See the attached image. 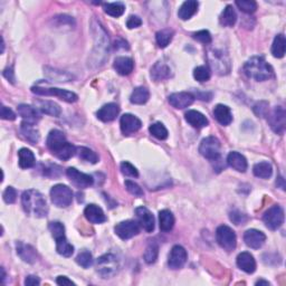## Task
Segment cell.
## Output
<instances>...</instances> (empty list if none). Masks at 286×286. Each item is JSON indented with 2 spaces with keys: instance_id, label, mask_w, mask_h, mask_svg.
Masks as SVG:
<instances>
[{
  "instance_id": "1",
  "label": "cell",
  "mask_w": 286,
  "mask_h": 286,
  "mask_svg": "<svg viewBox=\"0 0 286 286\" xmlns=\"http://www.w3.org/2000/svg\"><path fill=\"white\" fill-rule=\"evenodd\" d=\"M47 148L58 159L66 161L76 154L77 148L66 140L64 133L59 130H51L46 140Z\"/></svg>"
},
{
  "instance_id": "2",
  "label": "cell",
  "mask_w": 286,
  "mask_h": 286,
  "mask_svg": "<svg viewBox=\"0 0 286 286\" xmlns=\"http://www.w3.org/2000/svg\"><path fill=\"white\" fill-rule=\"evenodd\" d=\"M21 205L26 213L36 218H44L48 214L45 197L34 189H29L24 192L21 196Z\"/></svg>"
},
{
  "instance_id": "3",
  "label": "cell",
  "mask_w": 286,
  "mask_h": 286,
  "mask_svg": "<svg viewBox=\"0 0 286 286\" xmlns=\"http://www.w3.org/2000/svg\"><path fill=\"white\" fill-rule=\"evenodd\" d=\"M244 73L247 77L258 82L272 79L274 69L263 56H252L245 63Z\"/></svg>"
},
{
  "instance_id": "4",
  "label": "cell",
  "mask_w": 286,
  "mask_h": 286,
  "mask_svg": "<svg viewBox=\"0 0 286 286\" xmlns=\"http://www.w3.org/2000/svg\"><path fill=\"white\" fill-rule=\"evenodd\" d=\"M208 61L215 72L219 75L228 74L230 70V59L227 54L220 50H211L208 54Z\"/></svg>"
},
{
  "instance_id": "5",
  "label": "cell",
  "mask_w": 286,
  "mask_h": 286,
  "mask_svg": "<svg viewBox=\"0 0 286 286\" xmlns=\"http://www.w3.org/2000/svg\"><path fill=\"white\" fill-rule=\"evenodd\" d=\"M220 141L216 136H208L200 143L199 152L203 158L216 162L220 159Z\"/></svg>"
},
{
  "instance_id": "6",
  "label": "cell",
  "mask_w": 286,
  "mask_h": 286,
  "mask_svg": "<svg viewBox=\"0 0 286 286\" xmlns=\"http://www.w3.org/2000/svg\"><path fill=\"white\" fill-rule=\"evenodd\" d=\"M32 92L37 95H44V96H56L62 101L67 102V103H74L79 100V96H77L75 93L62 90V88H56V87H43L39 86V85H36V86L32 87Z\"/></svg>"
},
{
  "instance_id": "7",
  "label": "cell",
  "mask_w": 286,
  "mask_h": 286,
  "mask_svg": "<svg viewBox=\"0 0 286 286\" xmlns=\"http://www.w3.org/2000/svg\"><path fill=\"white\" fill-rule=\"evenodd\" d=\"M50 199L59 208L68 207L73 202V192L65 185H56L50 189Z\"/></svg>"
},
{
  "instance_id": "8",
  "label": "cell",
  "mask_w": 286,
  "mask_h": 286,
  "mask_svg": "<svg viewBox=\"0 0 286 286\" xmlns=\"http://www.w3.org/2000/svg\"><path fill=\"white\" fill-rule=\"evenodd\" d=\"M216 239L219 246L227 252H233L236 248L237 237L234 230L226 225L219 226L216 230Z\"/></svg>"
},
{
  "instance_id": "9",
  "label": "cell",
  "mask_w": 286,
  "mask_h": 286,
  "mask_svg": "<svg viewBox=\"0 0 286 286\" xmlns=\"http://www.w3.org/2000/svg\"><path fill=\"white\" fill-rule=\"evenodd\" d=\"M263 221L266 227L270 230H276L284 222V210L278 205H274L264 214Z\"/></svg>"
},
{
  "instance_id": "10",
  "label": "cell",
  "mask_w": 286,
  "mask_h": 286,
  "mask_svg": "<svg viewBox=\"0 0 286 286\" xmlns=\"http://www.w3.org/2000/svg\"><path fill=\"white\" fill-rule=\"evenodd\" d=\"M118 267L117 257L112 254L103 255L98 259V272L104 278L113 276L117 273Z\"/></svg>"
},
{
  "instance_id": "11",
  "label": "cell",
  "mask_w": 286,
  "mask_h": 286,
  "mask_svg": "<svg viewBox=\"0 0 286 286\" xmlns=\"http://www.w3.org/2000/svg\"><path fill=\"white\" fill-rule=\"evenodd\" d=\"M114 232L121 239H130L140 233V226L135 220H125L114 227Z\"/></svg>"
},
{
  "instance_id": "12",
  "label": "cell",
  "mask_w": 286,
  "mask_h": 286,
  "mask_svg": "<svg viewBox=\"0 0 286 286\" xmlns=\"http://www.w3.org/2000/svg\"><path fill=\"white\" fill-rule=\"evenodd\" d=\"M66 176L68 177L70 183L77 188L86 189L93 185V178L90 174L81 172L75 168H68L66 170Z\"/></svg>"
},
{
  "instance_id": "13",
  "label": "cell",
  "mask_w": 286,
  "mask_h": 286,
  "mask_svg": "<svg viewBox=\"0 0 286 286\" xmlns=\"http://www.w3.org/2000/svg\"><path fill=\"white\" fill-rule=\"evenodd\" d=\"M187 251L183 246H180V245H176V246L172 247V250L169 254L168 265L171 269H183L185 262H187Z\"/></svg>"
},
{
  "instance_id": "14",
  "label": "cell",
  "mask_w": 286,
  "mask_h": 286,
  "mask_svg": "<svg viewBox=\"0 0 286 286\" xmlns=\"http://www.w3.org/2000/svg\"><path fill=\"white\" fill-rule=\"evenodd\" d=\"M270 128L277 135H283L286 125V114L285 110L282 106H276L269 117Z\"/></svg>"
},
{
  "instance_id": "15",
  "label": "cell",
  "mask_w": 286,
  "mask_h": 286,
  "mask_svg": "<svg viewBox=\"0 0 286 286\" xmlns=\"http://www.w3.org/2000/svg\"><path fill=\"white\" fill-rule=\"evenodd\" d=\"M120 126L121 131L124 135H131L133 133L139 131L141 126H142V122H141L140 118H137L135 115L128 113L121 117Z\"/></svg>"
},
{
  "instance_id": "16",
  "label": "cell",
  "mask_w": 286,
  "mask_h": 286,
  "mask_svg": "<svg viewBox=\"0 0 286 286\" xmlns=\"http://www.w3.org/2000/svg\"><path fill=\"white\" fill-rule=\"evenodd\" d=\"M135 215L137 218V221L141 227L146 232L151 233L154 229V217L151 211L146 207H139L135 209Z\"/></svg>"
},
{
  "instance_id": "17",
  "label": "cell",
  "mask_w": 286,
  "mask_h": 286,
  "mask_svg": "<svg viewBox=\"0 0 286 286\" xmlns=\"http://www.w3.org/2000/svg\"><path fill=\"white\" fill-rule=\"evenodd\" d=\"M244 241L248 247L252 250H258L265 244L266 236L263 232H259L257 229H248L244 234Z\"/></svg>"
},
{
  "instance_id": "18",
  "label": "cell",
  "mask_w": 286,
  "mask_h": 286,
  "mask_svg": "<svg viewBox=\"0 0 286 286\" xmlns=\"http://www.w3.org/2000/svg\"><path fill=\"white\" fill-rule=\"evenodd\" d=\"M195 101V96L191 93L188 92H179L173 93L169 96V103L171 104L176 109H185V107L190 106Z\"/></svg>"
},
{
  "instance_id": "19",
  "label": "cell",
  "mask_w": 286,
  "mask_h": 286,
  "mask_svg": "<svg viewBox=\"0 0 286 286\" xmlns=\"http://www.w3.org/2000/svg\"><path fill=\"white\" fill-rule=\"evenodd\" d=\"M16 248L17 254L19 255V257L26 263L34 264L37 261V258H38L36 250L33 246H31V245L24 244L23 241H17Z\"/></svg>"
},
{
  "instance_id": "20",
  "label": "cell",
  "mask_w": 286,
  "mask_h": 286,
  "mask_svg": "<svg viewBox=\"0 0 286 286\" xmlns=\"http://www.w3.org/2000/svg\"><path fill=\"white\" fill-rule=\"evenodd\" d=\"M84 215L85 218L92 224H103V222L106 221V216L102 210V208L94 205V203L86 206V208L84 209Z\"/></svg>"
},
{
  "instance_id": "21",
  "label": "cell",
  "mask_w": 286,
  "mask_h": 286,
  "mask_svg": "<svg viewBox=\"0 0 286 286\" xmlns=\"http://www.w3.org/2000/svg\"><path fill=\"white\" fill-rule=\"evenodd\" d=\"M237 266L247 274H252L256 270V261L251 252H244L237 256Z\"/></svg>"
},
{
  "instance_id": "22",
  "label": "cell",
  "mask_w": 286,
  "mask_h": 286,
  "mask_svg": "<svg viewBox=\"0 0 286 286\" xmlns=\"http://www.w3.org/2000/svg\"><path fill=\"white\" fill-rule=\"evenodd\" d=\"M118 113H120V107H118V104L109 103L102 106L101 109L98 111L96 115H98L99 120H101L103 122H111L117 118Z\"/></svg>"
},
{
  "instance_id": "23",
  "label": "cell",
  "mask_w": 286,
  "mask_h": 286,
  "mask_svg": "<svg viewBox=\"0 0 286 286\" xmlns=\"http://www.w3.org/2000/svg\"><path fill=\"white\" fill-rule=\"evenodd\" d=\"M113 67L115 70H117L118 74H120V75L122 76H126L133 72V68H135V62H133V59L130 57H124V56L117 57L114 61Z\"/></svg>"
},
{
  "instance_id": "24",
  "label": "cell",
  "mask_w": 286,
  "mask_h": 286,
  "mask_svg": "<svg viewBox=\"0 0 286 286\" xmlns=\"http://www.w3.org/2000/svg\"><path fill=\"white\" fill-rule=\"evenodd\" d=\"M185 118L189 124L194 126V128L196 129L205 128V126L209 124V121H208V118L205 117V115L195 110L188 111V112L185 114Z\"/></svg>"
},
{
  "instance_id": "25",
  "label": "cell",
  "mask_w": 286,
  "mask_h": 286,
  "mask_svg": "<svg viewBox=\"0 0 286 286\" xmlns=\"http://www.w3.org/2000/svg\"><path fill=\"white\" fill-rule=\"evenodd\" d=\"M227 163L229 167H232L234 170L238 172H245L247 170V160L243 154L238 153V152H230L227 157Z\"/></svg>"
},
{
  "instance_id": "26",
  "label": "cell",
  "mask_w": 286,
  "mask_h": 286,
  "mask_svg": "<svg viewBox=\"0 0 286 286\" xmlns=\"http://www.w3.org/2000/svg\"><path fill=\"white\" fill-rule=\"evenodd\" d=\"M214 117L221 125H229L233 122V114L227 105L218 104L214 109Z\"/></svg>"
},
{
  "instance_id": "27",
  "label": "cell",
  "mask_w": 286,
  "mask_h": 286,
  "mask_svg": "<svg viewBox=\"0 0 286 286\" xmlns=\"http://www.w3.org/2000/svg\"><path fill=\"white\" fill-rule=\"evenodd\" d=\"M171 76V69L165 62H158L151 68V77L155 82H160L169 79Z\"/></svg>"
},
{
  "instance_id": "28",
  "label": "cell",
  "mask_w": 286,
  "mask_h": 286,
  "mask_svg": "<svg viewBox=\"0 0 286 286\" xmlns=\"http://www.w3.org/2000/svg\"><path fill=\"white\" fill-rule=\"evenodd\" d=\"M17 111H18V114L24 118V121L28 122V123L35 124L36 122H38L40 118L39 114L38 112H37L35 107L27 105V104H20V105H18Z\"/></svg>"
},
{
  "instance_id": "29",
  "label": "cell",
  "mask_w": 286,
  "mask_h": 286,
  "mask_svg": "<svg viewBox=\"0 0 286 286\" xmlns=\"http://www.w3.org/2000/svg\"><path fill=\"white\" fill-rule=\"evenodd\" d=\"M198 7L199 2L196 1V0H188V1H185L179 8L178 16L183 20L190 19V18L198 12Z\"/></svg>"
},
{
  "instance_id": "30",
  "label": "cell",
  "mask_w": 286,
  "mask_h": 286,
  "mask_svg": "<svg viewBox=\"0 0 286 286\" xmlns=\"http://www.w3.org/2000/svg\"><path fill=\"white\" fill-rule=\"evenodd\" d=\"M20 132L25 139L32 144H36L39 141V132L34 128V124L24 121L20 125Z\"/></svg>"
},
{
  "instance_id": "31",
  "label": "cell",
  "mask_w": 286,
  "mask_h": 286,
  "mask_svg": "<svg viewBox=\"0 0 286 286\" xmlns=\"http://www.w3.org/2000/svg\"><path fill=\"white\" fill-rule=\"evenodd\" d=\"M18 159H19V167L21 169H29L35 166V155L29 149L23 148L18 151Z\"/></svg>"
},
{
  "instance_id": "32",
  "label": "cell",
  "mask_w": 286,
  "mask_h": 286,
  "mask_svg": "<svg viewBox=\"0 0 286 286\" xmlns=\"http://www.w3.org/2000/svg\"><path fill=\"white\" fill-rule=\"evenodd\" d=\"M44 70H45V74L48 79L53 82H59V83H62V82H69L74 79L73 75H70L67 72H64V70H58L56 68L51 67H45Z\"/></svg>"
},
{
  "instance_id": "33",
  "label": "cell",
  "mask_w": 286,
  "mask_h": 286,
  "mask_svg": "<svg viewBox=\"0 0 286 286\" xmlns=\"http://www.w3.org/2000/svg\"><path fill=\"white\" fill-rule=\"evenodd\" d=\"M150 99V92L147 87L140 86L135 88V91L132 92L131 96H130V101L133 104H137V105H142L146 104Z\"/></svg>"
},
{
  "instance_id": "34",
  "label": "cell",
  "mask_w": 286,
  "mask_h": 286,
  "mask_svg": "<svg viewBox=\"0 0 286 286\" xmlns=\"http://www.w3.org/2000/svg\"><path fill=\"white\" fill-rule=\"evenodd\" d=\"M159 222L160 229L163 232H170L174 226V217L172 213L168 209H163L159 213Z\"/></svg>"
},
{
  "instance_id": "35",
  "label": "cell",
  "mask_w": 286,
  "mask_h": 286,
  "mask_svg": "<svg viewBox=\"0 0 286 286\" xmlns=\"http://www.w3.org/2000/svg\"><path fill=\"white\" fill-rule=\"evenodd\" d=\"M252 172H254L256 177L262 178V179H269V178H270V176H272V173H273L272 165L267 161L258 162V163H256V165L254 166V168H252Z\"/></svg>"
},
{
  "instance_id": "36",
  "label": "cell",
  "mask_w": 286,
  "mask_h": 286,
  "mask_svg": "<svg viewBox=\"0 0 286 286\" xmlns=\"http://www.w3.org/2000/svg\"><path fill=\"white\" fill-rule=\"evenodd\" d=\"M38 107L43 113L50 115V117L57 118L62 113L61 106H59L57 103H55L53 101H39Z\"/></svg>"
},
{
  "instance_id": "37",
  "label": "cell",
  "mask_w": 286,
  "mask_h": 286,
  "mask_svg": "<svg viewBox=\"0 0 286 286\" xmlns=\"http://www.w3.org/2000/svg\"><path fill=\"white\" fill-rule=\"evenodd\" d=\"M236 20H237V15H236L235 9L233 8V6L228 5L224 9V12L221 13L219 21H220V24L222 26H225V27H233V26L236 24Z\"/></svg>"
},
{
  "instance_id": "38",
  "label": "cell",
  "mask_w": 286,
  "mask_h": 286,
  "mask_svg": "<svg viewBox=\"0 0 286 286\" xmlns=\"http://www.w3.org/2000/svg\"><path fill=\"white\" fill-rule=\"evenodd\" d=\"M285 45H286V40H285V36L283 34L277 35L274 38L273 45H272V54L274 57L276 58H282L284 57L285 55Z\"/></svg>"
},
{
  "instance_id": "39",
  "label": "cell",
  "mask_w": 286,
  "mask_h": 286,
  "mask_svg": "<svg viewBox=\"0 0 286 286\" xmlns=\"http://www.w3.org/2000/svg\"><path fill=\"white\" fill-rule=\"evenodd\" d=\"M173 31L172 29L166 28L162 29V31H159L155 35V39H157V44L160 48H166L167 46L171 43L173 38Z\"/></svg>"
},
{
  "instance_id": "40",
  "label": "cell",
  "mask_w": 286,
  "mask_h": 286,
  "mask_svg": "<svg viewBox=\"0 0 286 286\" xmlns=\"http://www.w3.org/2000/svg\"><path fill=\"white\" fill-rule=\"evenodd\" d=\"M56 251L59 255L64 256V257H70L74 252V247L72 244L68 243L65 236L56 239Z\"/></svg>"
},
{
  "instance_id": "41",
  "label": "cell",
  "mask_w": 286,
  "mask_h": 286,
  "mask_svg": "<svg viewBox=\"0 0 286 286\" xmlns=\"http://www.w3.org/2000/svg\"><path fill=\"white\" fill-rule=\"evenodd\" d=\"M104 12L112 17H120L124 14L125 6L122 2H110L103 5Z\"/></svg>"
},
{
  "instance_id": "42",
  "label": "cell",
  "mask_w": 286,
  "mask_h": 286,
  "mask_svg": "<svg viewBox=\"0 0 286 286\" xmlns=\"http://www.w3.org/2000/svg\"><path fill=\"white\" fill-rule=\"evenodd\" d=\"M76 154L79 155L80 159H82V160L93 163V165L99 161V155L96 154L93 150L88 149V148L79 147L76 150Z\"/></svg>"
},
{
  "instance_id": "43",
  "label": "cell",
  "mask_w": 286,
  "mask_h": 286,
  "mask_svg": "<svg viewBox=\"0 0 286 286\" xmlns=\"http://www.w3.org/2000/svg\"><path fill=\"white\" fill-rule=\"evenodd\" d=\"M159 246L157 243H150L144 252V261L147 264H153L158 259Z\"/></svg>"
},
{
  "instance_id": "44",
  "label": "cell",
  "mask_w": 286,
  "mask_h": 286,
  "mask_svg": "<svg viewBox=\"0 0 286 286\" xmlns=\"http://www.w3.org/2000/svg\"><path fill=\"white\" fill-rule=\"evenodd\" d=\"M149 131L152 135L157 137L159 140H166L168 137V130L166 129V126L163 125L160 122H157V123H153L150 125Z\"/></svg>"
},
{
  "instance_id": "45",
  "label": "cell",
  "mask_w": 286,
  "mask_h": 286,
  "mask_svg": "<svg viewBox=\"0 0 286 286\" xmlns=\"http://www.w3.org/2000/svg\"><path fill=\"white\" fill-rule=\"evenodd\" d=\"M48 228H50L51 236L54 237L55 240L62 238V237H65V227L62 222L51 221L50 222V225H48Z\"/></svg>"
},
{
  "instance_id": "46",
  "label": "cell",
  "mask_w": 286,
  "mask_h": 286,
  "mask_svg": "<svg viewBox=\"0 0 286 286\" xmlns=\"http://www.w3.org/2000/svg\"><path fill=\"white\" fill-rule=\"evenodd\" d=\"M236 6L241 12L246 14H252L257 9V3L252 1V0H238V1H236Z\"/></svg>"
},
{
  "instance_id": "47",
  "label": "cell",
  "mask_w": 286,
  "mask_h": 286,
  "mask_svg": "<svg viewBox=\"0 0 286 286\" xmlns=\"http://www.w3.org/2000/svg\"><path fill=\"white\" fill-rule=\"evenodd\" d=\"M76 263L79 264L80 266L84 267V269H88L92 264H93V257L92 254L90 252L87 251H83L81 252L76 257Z\"/></svg>"
},
{
  "instance_id": "48",
  "label": "cell",
  "mask_w": 286,
  "mask_h": 286,
  "mask_svg": "<svg viewBox=\"0 0 286 286\" xmlns=\"http://www.w3.org/2000/svg\"><path fill=\"white\" fill-rule=\"evenodd\" d=\"M194 77L198 82H207L210 79V70L207 66H198L194 70Z\"/></svg>"
},
{
  "instance_id": "49",
  "label": "cell",
  "mask_w": 286,
  "mask_h": 286,
  "mask_svg": "<svg viewBox=\"0 0 286 286\" xmlns=\"http://www.w3.org/2000/svg\"><path fill=\"white\" fill-rule=\"evenodd\" d=\"M121 172L123 173L124 176H128V177H132V178L139 177V172H137L135 167L128 161L121 163Z\"/></svg>"
},
{
  "instance_id": "50",
  "label": "cell",
  "mask_w": 286,
  "mask_h": 286,
  "mask_svg": "<svg viewBox=\"0 0 286 286\" xmlns=\"http://www.w3.org/2000/svg\"><path fill=\"white\" fill-rule=\"evenodd\" d=\"M124 185H125L126 190H128L130 192V194L133 195L135 197H142L144 195L142 188H141L140 185H137V184L133 183V181L126 180Z\"/></svg>"
},
{
  "instance_id": "51",
  "label": "cell",
  "mask_w": 286,
  "mask_h": 286,
  "mask_svg": "<svg viewBox=\"0 0 286 286\" xmlns=\"http://www.w3.org/2000/svg\"><path fill=\"white\" fill-rule=\"evenodd\" d=\"M229 217H230V220H232L235 225H244L248 219L246 215L241 214L240 211H238V210L232 211Z\"/></svg>"
},
{
  "instance_id": "52",
  "label": "cell",
  "mask_w": 286,
  "mask_h": 286,
  "mask_svg": "<svg viewBox=\"0 0 286 286\" xmlns=\"http://www.w3.org/2000/svg\"><path fill=\"white\" fill-rule=\"evenodd\" d=\"M3 200L6 203H14L17 199V191L13 187H7L6 190L3 191Z\"/></svg>"
},
{
  "instance_id": "53",
  "label": "cell",
  "mask_w": 286,
  "mask_h": 286,
  "mask_svg": "<svg viewBox=\"0 0 286 286\" xmlns=\"http://www.w3.org/2000/svg\"><path fill=\"white\" fill-rule=\"evenodd\" d=\"M192 36H194L195 39H197L200 43L205 44V45H208V44L211 43V35L208 31H199L195 33Z\"/></svg>"
},
{
  "instance_id": "54",
  "label": "cell",
  "mask_w": 286,
  "mask_h": 286,
  "mask_svg": "<svg viewBox=\"0 0 286 286\" xmlns=\"http://www.w3.org/2000/svg\"><path fill=\"white\" fill-rule=\"evenodd\" d=\"M142 25V20H141L140 17L137 16H130L129 19L126 20V27L129 29H133V28H137Z\"/></svg>"
},
{
  "instance_id": "55",
  "label": "cell",
  "mask_w": 286,
  "mask_h": 286,
  "mask_svg": "<svg viewBox=\"0 0 286 286\" xmlns=\"http://www.w3.org/2000/svg\"><path fill=\"white\" fill-rule=\"evenodd\" d=\"M1 118L2 120H8V121H14L16 118V114L13 112V110H10L9 107L5 105L1 106Z\"/></svg>"
},
{
  "instance_id": "56",
  "label": "cell",
  "mask_w": 286,
  "mask_h": 286,
  "mask_svg": "<svg viewBox=\"0 0 286 286\" xmlns=\"http://www.w3.org/2000/svg\"><path fill=\"white\" fill-rule=\"evenodd\" d=\"M39 284H40V280L37 276H34V275H29V276L26 277V280H25V285L35 286V285H39Z\"/></svg>"
},
{
  "instance_id": "57",
  "label": "cell",
  "mask_w": 286,
  "mask_h": 286,
  "mask_svg": "<svg viewBox=\"0 0 286 286\" xmlns=\"http://www.w3.org/2000/svg\"><path fill=\"white\" fill-rule=\"evenodd\" d=\"M56 283L61 286H67V285H75L73 281H70L68 277L66 276H58L56 280Z\"/></svg>"
},
{
  "instance_id": "58",
  "label": "cell",
  "mask_w": 286,
  "mask_h": 286,
  "mask_svg": "<svg viewBox=\"0 0 286 286\" xmlns=\"http://www.w3.org/2000/svg\"><path fill=\"white\" fill-rule=\"evenodd\" d=\"M3 76L6 77L7 80L8 81H10L12 82V83H14L15 82V77H14V72H13V68L12 67H8V68H6L5 70H3Z\"/></svg>"
},
{
  "instance_id": "59",
  "label": "cell",
  "mask_w": 286,
  "mask_h": 286,
  "mask_svg": "<svg viewBox=\"0 0 286 286\" xmlns=\"http://www.w3.org/2000/svg\"><path fill=\"white\" fill-rule=\"evenodd\" d=\"M256 285H266V286H269V282H267V281H263V280H261V281L256 282Z\"/></svg>"
},
{
  "instance_id": "60",
  "label": "cell",
  "mask_w": 286,
  "mask_h": 286,
  "mask_svg": "<svg viewBox=\"0 0 286 286\" xmlns=\"http://www.w3.org/2000/svg\"><path fill=\"white\" fill-rule=\"evenodd\" d=\"M1 272H2V277H1V281L5 282V278H6V273H5V269H1Z\"/></svg>"
}]
</instances>
